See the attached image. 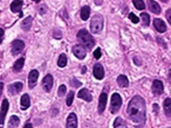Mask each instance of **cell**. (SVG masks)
Masks as SVG:
<instances>
[{
    "label": "cell",
    "mask_w": 171,
    "mask_h": 128,
    "mask_svg": "<svg viewBox=\"0 0 171 128\" xmlns=\"http://www.w3.org/2000/svg\"><path fill=\"white\" fill-rule=\"evenodd\" d=\"M93 75L94 77L100 80L104 78L105 76V71H104V68L100 63H96L93 67Z\"/></svg>",
    "instance_id": "obj_12"
},
{
    "label": "cell",
    "mask_w": 171,
    "mask_h": 128,
    "mask_svg": "<svg viewBox=\"0 0 171 128\" xmlns=\"http://www.w3.org/2000/svg\"><path fill=\"white\" fill-rule=\"evenodd\" d=\"M34 1H35L36 3H40V0H34Z\"/></svg>",
    "instance_id": "obj_46"
},
{
    "label": "cell",
    "mask_w": 171,
    "mask_h": 128,
    "mask_svg": "<svg viewBox=\"0 0 171 128\" xmlns=\"http://www.w3.org/2000/svg\"><path fill=\"white\" fill-rule=\"evenodd\" d=\"M66 92H67V88L64 85H61L58 88V92H57V94H58V96L60 97H63L66 93Z\"/></svg>",
    "instance_id": "obj_31"
},
{
    "label": "cell",
    "mask_w": 171,
    "mask_h": 128,
    "mask_svg": "<svg viewBox=\"0 0 171 128\" xmlns=\"http://www.w3.org/2000/svg\"><path fill=\"white\" fill-rule=\"evenodd\" d=\"M122 97L120 96V94L113 93L111 96V108H110L111 114H116L122 107Z\"/></svg>",
    "instance_id": "obj_4"
},
{
    "label": "cell",
    "mask_w": 171,
    "mask_h": 128,
    "mask_svg": "<svg viewBox=\"0 0 171 128\" xmlns=\"http://www.w3.org/2000/svg\"><path fill=\"white\" fill-rule=\"evenodd\" d=\"M107 99H108V96H107L106 93H105V92L101 93L100 97H99V108H98L99 114H103L105 109Z\"/></svg>",
    "instance_id": "obj_14"
},
{
    "label": "cell",
    "mask_w": 171,
    "mask_h": 128,
    "mask_svg": "<svg viewBox=\"0 0 171 128\" xmlns=\"http://www.w3.org/2000/svg\"><path fill=\"white\" fill-rule=\"evenodd\" d=\"M90 7L89 6H83L81 10V18L82 21H87L90 16Z\"/></svg>",
    "instance_id": "obj_24"
},
{
    "label": "cell",
    "mask_w": 171,
    "mask_h": 128,
    "mask_svg": "<svg viewBox=\"0 0 171 128\" xmlns=\"http://www.w3.org/2000/svg\"><path fill=\"white\" fill-rule=\"evenodd\" d=\"M140 16H141L142 22H143V25L144 26H149L150 25V16L148 15L147 13L144 12L140 14Z\"/></svg>",
    "instance_id": "obj_29"
},
{
    "label": "cell",
    "mask_w": 171,
    "mask_h": 128,
    "mask_svg": "<svg viewBox=\"0 0 171 128\" xmlns=\"http://www.w3.org/2000/svg\"><path fill=\"white\" fill-rule=\"evenodd\" d=\"M168 80H169V82L171 83V69L169 70V74H168Z\"/></svg>",
    "instance_id": "obj_42"
},
{
    "label": "cell",
    "mask_w": 171,
    "mask_h": 128,
    "mask_svg": "<svg viewBox=\"0 0 171 128\" xmlns=\"http://www.w3.org/2000/svg\"><path fill=\"white\" fill-rule=\"evenodd\" d=\"M165 16L168 22L171 25V9H169L165 13Z\"/></svg>",
    "instance_id": "obj_37"
},
{
    "label": "cell",
    "mask_w": 171,
    "mask_h": 128,
    "mask_svg": "<svg viewBox=\"0 0 171 128\" xmlns=\"http://www.w3.org/2000/svg\"><path fill=\"white\" fill-rule=\"evenodd\" d=\"M153 25H154V28H156V30H157L158 33H164L166 30H167L166 24L164 23V22L163 20H161L159 18H156V19H154Z\"/></svg>",
    "instance_id": "obj_13"
},
{
    "label": "cell",
    "mask_w": 171,
    "mask_h": 128,
    "mask_svg": "<svg viewBox=\"0 0 171 128\" xmlns=\"http://www.w3.org/2000/svg\"><path fill=\"white\" fill-rule=\"evenodd\" d=\"M77 38H78L79 41L89 50L93 49L94 46L95 41L93 37L90 34L86 29L80 30L78 34H77Z\"/></svg>",
    "instance_id": "obj_2"
},
{
    "label": "cell",
    "mask_w": 171,
    "mask_h": 128,
    "mask_svg": "<svg viewBox=\"0 0 171 128\" xmlns=\"http://www.w3.org/2000/svg\"><path fill=\"white\" fill-rule=\"evenodd\" d=\"M20 124V119L16 115H12L8 123V128H18Z\"/></svg>",
    "instance_id": "obj_23"
},
{
    "label": "cell",
    "mask_w": 171,
    "mask_h": 128,
    "mask_svg": "<svg viewBox=\"0 0 171 128\" xmlns=\"http://www.w3.org/2000/svg\"><path fill=\"white\" fill-rule=\"evenodd\" d=\"M1 31V42L3 41V39H4V30L0 29Z\"/></svg>",
    "instance_id": "obj_44"
},
{
    "label": "cell",
    "mask_w": 171,
    "mask_h": 128,
    "mask_svg": "<svg viewBox=\"0 0 171 128\" xmlns=\"http://www.w3.org/2000/svg\"><path fill=\"white\" fill-rule=\"evenodd\" d=\"M164 109L166 116L171 117V98L168 97L164 102Z\"/></svg>",
    "instance_id": "obj_22"
},
{
    "label": "cell",
    "mask_w": 171,
    "mask_h": 128,
    "mask_svg": "<svg viewBox=\"0 0 171 128\" xmlns=\"http://www.w3.org/2000/svg\"><path fill=\"white\" fill-rule=\"evenodd\" d=\"M23 128H33V126H32V124L28 123V124H26V125H25V127H24Z\"/></svg>",
    "instance_id": "obj_43"
},
{
    "label": "cell",
    "mask_w": 171,
    "mask_h": 128,
    "mask_svg": "<svg viewBox=\"0 0 171 128\" xmlns=\"http://www.w3.org/2000/svg\"><path fill=\"white\" fill-rule=\"evenodd\" d=\"M134 63L136 65H138V66H140L141 65V61H139V57H134Z\"/></svg>",
    "instance_id": "obj_39"
},
{
    "label": "cell",
    "mask_w": 171,
    "mask_h": 128,
    "mask_svg": "<svg viewBox=\"0 0 171 128\" xmlns=\"http://www.w3.org/2000/svg\"><path fill=\"white\" fill-rule=\"evenodd\" d=\"M22 88H23V84L22 82H16L8 86V91L10 95H16L22 90Z\"/></svg>",
    "instance_id": "obj_9"
},
{
    "label": "cell",
    "mask_w": 171,
    "mask_h": 128,
    "mask_svg": "<svg viewBox=\"0 0 171 128\" xmlns=\"http://www.w3.org/2000/svg\"><path fill=\"white\" fill-rule=\"evenodd\" d=\"M25 47V44L22 40L16 39L12 42L11 45V53L14 56H17L18 54L22 52V51Z\"/></svg>",
    "instance_id": "obj_5"
},
{
    "label": "cell",
    "mask_w": 171,
    "mask_h": 128,
    "mask_svg": "<svg viewBox=\"0 0 171 128\" xmlns=\"http://www.w3.org/2000/svg\"><path fill=\"white\" fill-rule=\"evenodd\" d=\"M42 86H43V88L45 89V91L46 92H51V90L52 89V86H53V78L51 74H47L44 78L43 81H42Z\"/></svg>",
    "instance_id": "obj_8"
},
{
    "label": "cell",
    "mask_w": 171,
    "mask_h": 128,
    "mask_svg": "<svg viewBox=\"0 0 171 128\" xmlns=\"http://www.w3.org/2000/svg\"><path fill=\"white\" fill-rule=\"evenodd\" d=\"M22 0H14L10 4V10L13 13H18L22 11Z\"/></svg>",
    "instance_id": "obj_19"
},
{
    "label": "cell",
    "mask_w": 171,
    "mask_h": 128,
    "mask_svg": "<svg viewBox=\"0 0 171 128\" xmlns=\"http://www.w3.org/2000/svg\"><path fill=\"white\" fill-rule=\"evenodd\" d=\"M91 31L93 33H99L104 28V19L100 15H95L93 16L90 24Z\"/></svg>",
    "instance_id": "obj_3"
},
{
    "label": "cell",
    "mask_w": 171,
    "mask_h": 128,
    "mask_svg": "<svg viewBox=\"0 0 171 128\" xmlns=\"http://www.w3.org/2000/svg\"><path fill=\"white\" fill-rule=\"evenodd\" d=\"M39 78V72L37 70H32L28 75V86L30 89H33L36 86Z\"/></svg>",
    "instance_id": "obj_10"
},
{
    "label": "cell",
    "mask_w": 171,
    "mask_h": 128,
    "mask_svg": "<svg viewBox=\"0 0 171 128\" xmlns=\"http://www.w3.org/2000/svg\"><path fill=\"white\" fill-rule=\"evenodd\" d=\"M157 41L161 45H163V46L164 47V48H167V46H166V45H165V42L162 39H160V38H158V39H157Z\"/></svg>",
    "instance_id": "obj_38"
},
{
    "label": "cell",
    "mask_w": 171,
    "mask_h": 128,
    "mask_svg": "<svg viewBox=\"0 0 171 128\" xmlns=\"http://www.w3.org/2000/svg\"><path fill=\"white\" fill-rule=\"evenodd\" d=\"M33 20H34V18L32 16H28L27 18H25L22 21V28L24 31H28L32 27Z\"/></svg>",
    "instance_id": "obj_21"
},
{
    "label": "cell",
    "mask_w": 171,
    "mask_h": 128,
    "mask_svg": "<svg viewBox=\"0 0 171 128\" xmlns=\"http://www.w3.org/2000/svg\"><path fill=\"white\" fill-rule=\"evenodd\" d=\"M169 128H171V127H169Z\"/></svg>",
    "instance_id": "obj_47"
},
{
    "label": "cell",
    "mask_w": 171,
    "mask_h": 128,
    "mask_svg": "<svg viewBox=\"0 0 171 128\" xmlns=\"http://www.w3.org/2000/svg\"><path fill=\"white\" fill-rule=\"evenodd\" d=\"M94 2H95V4H97V5H101L102 3H103V0H94Z\"/></svg>",
    "instance_id": "obj_41"
},
{
    "label": "cell",
    "mask_w": 171,
    "mask_h": 128,
    "mask_svg": "<svg viewBox=\"0 0 171 128\" xmlns=\"http://www.w3.org/2000/svg\"><path fill=\"white\" fill-rule=\"evenodd\" d=\"M128 17H129V19L131 20V22H132L133 23L136 24L140 22V18L138 17V16H136L134 13H130L129 16H128Z\"/></svg>",
    "instance_id": "obj_33"
},
{
    "label": "cell",
    "mask_w": 171,
    "mask_h": 128,
    "mask_svg": "<svg viewBox=\"0 0 171 128\" xmlns=\"http://www.w3.org/2000/svg\"><path fill=\"white\" fill-rule=\"evenodd\" d=\"M152 92L154 95L156 96H159L164 93V84L163 82L159 80H155L152 83Z\"/></svg>",
    "instance_id": "obj_7"
},
{
    "label": "cell",
    "mask_w": 171,
    "mask_h": 128,
    "mask_svg": "<svg viewBox=\"0 0 171 128\" xmlns=\"http://www.w3.org/2000/svg\"><path fill=\"white\" fill-rule=\"evenodd\" d=\"M47 11V7L46 5H45V4H42L40 8H39V12H40V14L43 16V15H45Z\"/></svg>",
    "instance_id": "obj_35"
},
{
    "label": "cell",
    "mask_w": 171,
    "mask_h": 128,
    "mask_svg": "<svg viewBox=\"0 0 171 128\" xmlns=\"http://www.w3.org/2000/svg\"><path fill=\"white\" fill-rule=\"evenodd\" d=\"M77 116L75 113H71L67 119L66 128H77Z\"/></svg>",
    "instance_id": "obj_16"
},
{
    "label": "cell",
    "mask_w": 171,
    "mask_h": 128,
    "mask_svg": "<svg viewBox=\"0 0 171 128\" xmlns=\"http://www.w3.org/2000/svg\"><path fill=\"white\" fill-rule=\"evenodd\" d=\"M53 38L56 39H60L63 38V34L61 33V31L58 29H55L53 32Z\"/></svg>",
    "instance_id": "obj_34"
},
{
    "label": "cell",
    "mask_w": 171,
    "mask_h": 128,
    "mask_svg": "<svg viewBox=\"0 0 171 128\" xmlns=\"http://www.w3.org/2000/svg\"><path fill=\"white\" fill-rule=\"evenodd\" d=\"M9 109V102L7 99H4L3 100V103H2V106H1V128H3L4 127V119H5L6 115H7V112Z\"/></svg>",
    "instance_id": "obj_11"
},
{
    "label": "cell",
    "mask_w": 171,
    "mask_h": 128,
    "mask_svg": "<svg viewBox=\"0 0 171 128\" xmlns=\"http://www.w3.org/2000/svg\"><path fill=\"white\" fill-rule=\"evenodd\" d=\"M78 97L79 98H81L83 100H85L86 102H92L93 101V96L92 94L89 92V91L87 89L84 88V89H81L79 92H78Z\"/></svg>",
    "instance_id": "obj_15"
},
{
    "label": "cell",
    "mask_w": 171,
    "mask_h": 128,
    "mask_svg": "<svg viewBox=\"0 0 171 128\" xmlns=\"http://www.w3.org/2000/svg\"><path fill=\"white\" fill-rule=\"evenodd\" d=\"M113 127H114V128H128L125 121H123L121 117L116 118V120L114 121Z\"/></svg>",
    "instance_id": "obj_25"
},
{
    "label": "cell",
    "mask_w": 171,
    "mask_h": 128,
    "mask_svg": "<svg viewBox=\"0 0 171 128\" xmlns=\"http://www.w3.org/2000/svg\"><path fill=\"white\" fill-rule=\"evenodd\" d=\"M72 51L77 58L80 60H83L87 56V51L82 45H76L73 47Z\"/></svg>",
    "instance_id": "obj_6"
},
{
    "label": "cell",
    "mask_w": 171,
    "mask_h": 128,
    "mask_svg": "<svg viewBox=\"0 0 171 128\" xmlns=\"http://www.w3.org/2000/svg\"><path fill=\"white\" fill-rule=\"evenodd\" d=\"M127 111L129 119L134 124L139 126L145 125L146 107L143 97L140 96H134L129 102Z\"/></svg>",
    "instance_id": "obj_1"
},
{
    "label": "cell",
    "mask_w": 171,
    "mask_h": 128,
    "mask_svg": "<svg viewBox=\"0 0 171 128\" xmlns=\"http://www.w3.org/2000/svg\"><path fill=\"white\" fill-rule=\"evenodd\" d=\"M133 3H134V7L139 10H143L146 8L145 3H144L143 0H133Z\"/></svg>",
    "instance_id": "obj_28"
},
{
    "label": "cell",
    "mask_w": 171,
    "mask_h": 128,
    "mask_svg": "<svg viewBox=\"0 0 171 128\" xmlns=\"http://www.w3.org/2000/svg\"><path fill=\"white\" fill-rule=\"evenodd\" d=\"M74 97H75V92L73 91H70L69 94H68V97H67V100H66V103L67 105L69 107L73 103V101H74Z\"/></svg>",
    "instance_id": "obj_30"
},
{
    "label": "cell",
    "mask_w": 171,
    "mask_h": 128,
    "mask_svg": "<svg viewBox=\"0 0 171 128\" xmlns=\"http://www.w3.org/2000/svg\"><path fill=\"white\" fill-rule=\"evenodd\" d=\"M24 62H25V60H24V58H22V57L16 60V63H14V66H13V69H14V71L18 72V71H20V70L22 69L24 66Z\"/></svg>",
    "instance_id": "obj_26"
},
{
    "label": "cell",
    "mask_w": 171,
    "mask_h": 128,
    "mask_svg": "<svg viewBox=\"0 0 171 128\" xmlns=\"http://www.w3.org/2000/svg\"><path fill=\"white\" fill-rule=\"evenodd\" d=\"M67 62H68L67 57H66L65 54L63 53V54H61V55L59 56L58 61H57V65H58V67H60V68H64L65 66L67 65Z\"/></svg>",
    "instance_id": "obj_27"
},
{
    "label": "cell",
    "mask_w": 171,
    "mask_h": 128,
    "mask_svg": "<svg viewBox=\"0 0 171 128\" xmlns=\"http://www.w3.org/2000/svg\"><path fill=\"white\" fill-rule=\"evenodd\" d=\"M147 3L148 6H149V10L156 15H159L161 13V7H160L159 4L154 0H148Z\"/></svg>",
    "instance_id": "obj_17"
},
{
    "label": "cell",
    "mask_w": 171,
    "mask_h": 128,
    "mask_svg": "<svg viewBox=\"0 0 171 128\" xmlns=\"http://www.w3.org/2000/svg\"><path fill=\"white\" fill-rule=\"evenodd\" d=\"M21 109L22 110H26L30 107V98L28 94H23L22 97H21Z\"/></svg>",
    "instance_id": "obj_18"
},
{
    "label": "cell",
    "mask_w": 171,
    "mask_h": 128,
    "mask_svg": "<svg viewBox=\"0 0 171 128\" xmlns=\"http://www.w3.org/2000/svg\"><path fill=\"white\" fill-rule=\"evenodd\" d=\"M153 109H154V112H155L156 114H157V113H158V110H159V107H158V104H157V103H154Z\"/></svg>",
    "instance_id": "obj_40"
},
{
    "label": "cell",
    "mask_w": 171,
    "mask_h": 128,
    "mask_svg": "<svg viewBox=\"0 0 171 128\" xmlns=\"http://www.w3.org/2000/svg\"><path fill=\"white\" fill-rule=\"evenodd\" d=\"M117 84L120 87H128L129 86V81H128V79L127 78V76L122 74V75L118 76Z\"/></svg>",
    "instance_id": "obj_20"
},
{
    "label": "cell",
    "mask_w": 171,
    "mask_h": 128,
    "mask_svg": "<svg viewBox=\"0 0 171 128\" xmlns=\"http://www.w3.org/2000/svg\"><path fill=\"white\" fill-rule=\"evenodd\" d=\"M70 84H71V86L75 88L80 87V86H81V85H82V83L79 81L76 78H73V79H72V80H71Z\"/></svg>",
    "instance_id": "obj_32"
},
{
    "label": "cell",
    "mask_w": 171,
    "mask_h": 128,
    "mask_svg": "<svg viewBox=\"0 0 171 128\" xmlns=\"http://www.w3.org/2000/svg\"><path fill=\"white\" fill-rule=\"evenodd\" d=\"M93 56H94V57L96 59L100 58L101 56H102V54H101L100 48H97V49H96V51L93 52Z\"/></svg>",
    "instance_id": "obj_36"
},
{
    "label": "cell",
    "mask_w": 171,
    "mask_h": 128,
    "mask_svg": "<svg viewBox=\"0 0 171 128\" xmlns=\"http://www.w3.org/2000/svg\"><path fill=\"white\" fill-rule=\"evenodd\" d=\"M86 67H83V71H81V73H82V74H85V73H86Z\"/></svg>",
    "instance_id": "obj_45"
}]
</instances>
